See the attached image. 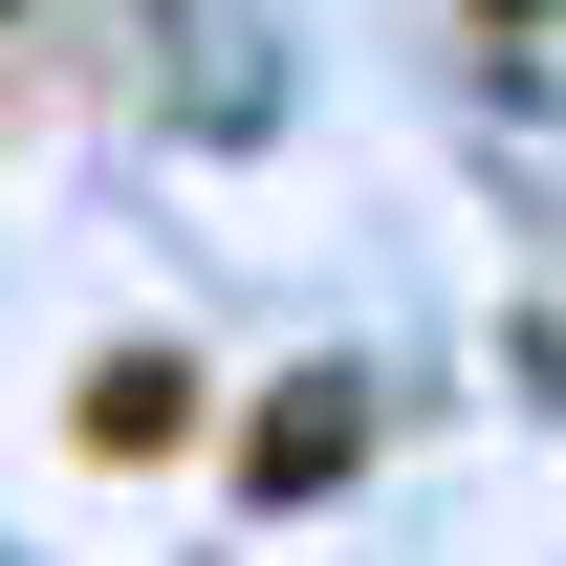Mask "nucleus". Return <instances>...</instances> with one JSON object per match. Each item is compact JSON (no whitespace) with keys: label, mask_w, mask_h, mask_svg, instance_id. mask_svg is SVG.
I'll list each match as a JSON object with an SVG mask.
<instances>
[{"label":"nucleus","mask_w":566,"mask_h":566,"mask_svg":"<svg viewBox=\"0 0 566 566\" xmlns=\"http://www.w3.org/2000/svg\"><path fill=\"white\" fill-rule=\"evenodd\" d=\"M175 436V370H87V458H153Z\"/></svg>","instance_id":"f257e3e1"}]
</instances>
